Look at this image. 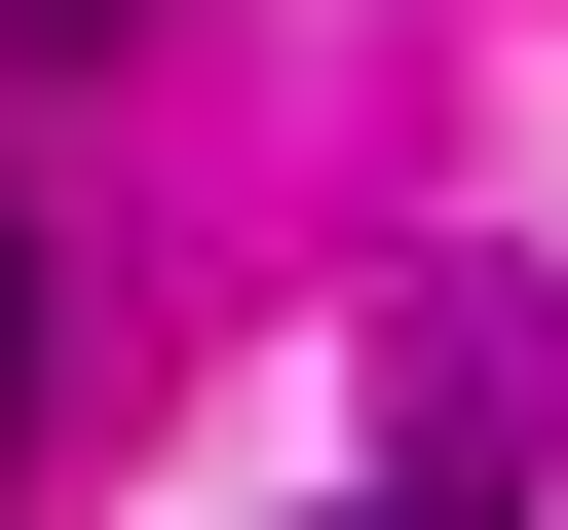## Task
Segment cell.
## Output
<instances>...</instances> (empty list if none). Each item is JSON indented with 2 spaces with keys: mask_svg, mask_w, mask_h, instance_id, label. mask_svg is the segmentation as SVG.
<instances>
[{
  "mask_svg": "<svg viewBox=\"0 0 568 530\" xmlns=\"http://www.w3.org/2000/svg\"><path fill=\"white\" fill-rule=\"evenodd\" d=\"M0 39H152V0H0Z\"/></svg>",
  "mask_w": 568,
  "mask_h": 530,
  "instance_id": "cell-3",
  "label": "cell"
},
{
  "mask_svg": "<svg viewBox=\"0 0 568 530\" xmlns=\"http://www.w3.org/2000/svg\"><path fill=\"white\" fill-rule=\"evenodd\" d=\"M342 530H530V492H342Z\"/></svg>",
  "mask_w": 568,
  "mask_h": 530,
  "instance_id": "cell-2",
  "label": "cell"
},
{
  "mask_svg": "<svg viewBox=\"0 0 568 530\" xmlns=\"http://www.w3.org/2000/svg\"><path fill=\"white\" fill-rule=\"evenodd\" d=\"M0 455H39V227H0Z\"/></svg>",
  "mask_w": 568,
  "mask_h": 530,
  "instance_id": "cell-1",
  "label": "cell"
}]
</instances>
